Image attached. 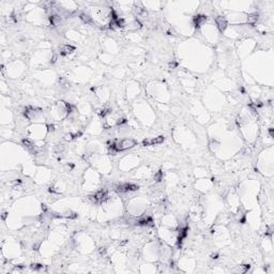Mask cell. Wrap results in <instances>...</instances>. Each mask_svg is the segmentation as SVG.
<instances>
[{"label": "cell", "instance_id": "obj_6", "mask_svg": "<svg viewBox=\"0 0 274 274\" xmlns=\"http://www.w3.org/2000/svg\"><path fill=\"white\" fill-rule=\"evenodd\" d=\"M250 270V266L248 264H243V266H238L236 269L232 270V272H235V273H246V272Z\"/></svg>", "mask_w": 274, "mask_h": 274}, {"label": "cell", "instance_id": "obj_1", "mask_svg": "<svg viewBox=\"0 0 274 274\" xmlns=\"http://www.w3.org/2000/svg\"><path fill=\"white\" fill-rule=\"evenodd\" d=\"M164 139H165L164 136H157V137L145 139V140L143 141V144H144L145 146H157V145L163 144Z\"/></svg>", "mask_w": 274, "mask_h": 274}, {"label": "cell", "instance_id": "obj_12", "mask_svg": "<svg viewBox=\"0 0 274 274\" xmlns=\"http://www.w3.org/2000/svg\"><path fill=\"white\" fill-rule=\"evenodd\" d=\"M269 134H270V136H271V137H273V129H270V130H269Z\"/></svg>", "mask_w": 274, "mask_h": 274}, {"label": "cell", "instance_id": "obj_11", "mask_svg": "<svg viewBox=\"0 0 274 274\" xmlns=\"http://www.w3.org/2000/svg\"><path fill=\"white\" fill-rule=\"evenodd\" d=\"M74 138H75V137H74V134H72V133H69V134H66V135L64 136L65 140H69V141L73 140Z\"/></svg>", "mask_w": 274, "mask_h": 274}, {"label": "cell", "instance_id": "obj_3", "mask_svg": "<svg viewBox=\"0 0 274 274\" xmlns=\"http://www.w3.org/2000/svg\"><path fill=\"white\" fill-rule=\"evenodd\" d=\"M207 16L205 15H197L194 17L193 19V23H194V26L196 27V28H199V27L202 25V24H205L207 21Z\"/></svg>", "mask_w": 274, "mask_h": 274}, {"label": "cell", "instance_id": "obj_4", "mask_svg": "<svg viewBox=\"0 0 274 274\" xmlns=\"http://www.w3.org/2000/svg\"><path fill=\"white\" fill-rule=\"evenodd\" d=\"M75 50V47L72 46V45H69V44H65L63 46H61L60 48V54L62 56H66V55H70L72 52Z\"/></svg>", "mask_w": 274, "mask_h": 274}, {"label": "cell", "instance_id": "obj_2", "mask_svg": "<svg viewBox=\"0 0 274 274\" xmlns=\"http://www.w3.org/2000/svg\"><path fill=\"white\" fill-rule=\"evenodd\" d=\"M215 24H216L217 28H219V31H225L226 30V28H227V21H226V18H225L224 16H217L216 18H215Z\"/></svg>", "mask_w": 274, "mask_h": 274}, {"label": "cell", "instance_id": "obj_10", "mask_svg": "<svg viewBox=\"0 0 274 274\" xmlns=\"http://www.w3.org/2000/svg\"><path fill=\"white\" fill-rule=\"evenodd\" d=\"M162 180H163V172L162 171H159L157 174L154 175V181L160 182V181H162Z\"/></svg>", "mask_w": 274, "mask_h": 274}, {"label": "cell", "instance_id": "obj_5", "mask_svg": "<svg viewBox=\"0 0 274 274\" xmlns=\"http://www.w3.org/2000/svg\"><path fill=\"white\" fill-rule=\"evenodd\" d=\"M49 21H50V25L54 27L56 26H59L61 23V16L58 15V14H52V15L49 16Z\"/></svg>", "mask_w": 274, "mask_h": 274}, {"label": "cell", "instance_id": "obj_9", "mask_svg": "<svg viewBox=\"0 0 274 274\" xmlns=\"http://www.w3.org/2000/svg\"><path fill=\"white\" fill-rule=\"evenodd\" d=\"M79 17H81V21H85L86 24H92V18L89 15H87V14L81 13V15H79Z\"/></svg>", "mask_w": 274, "mask_h": 274}, {"label": "cell", "instance_id": "obj_7", "mask_svg": "<svg viewBox=\"0 0 274 274\" xmlns=\"http://www.w3.org/2000/svg\"><path fill=\"white\" fill-rule=\"evenodd\" d=\"M259 19V15L258 13H252V14H248L247 16V23L251 24V25H254L258 21Z\"/></svg>", "mask_w": 274, "mask_h": 274}, {"label": "cell", "instance_id": "obj_8", "mask_svg": "<svg viewBox=\"0 0 274 274\" xmlns=\"http://www.w3.org/2000/svg\"><path fill=\"white\" fill-rule=\"evenodd\" d=\"M107 191L106 190H100L99 192H97V193L94 194V197H95V199H97V201L100 200H103V199L105 198V197H107Z\"/></svg>", "mask_w": 274, "mask_h": 274}]
</instances>
